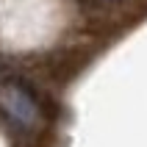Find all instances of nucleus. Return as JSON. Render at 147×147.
Returning a JSON list of instances; mask_svg holds the SVG:
<instances>
[{"mask_svg": "<svg viewBox=\"0 0 147 147\" xmlns=\"http://www.w3.org/2000/svg\"><path fill=\"white\" fill-rule=\"evenodd\" d=\"M6 97H8V108H11V114H14V117H20V119H25V122L33 119V106L20 94V92H8Z\"/></svg>", "mask_w": 147, "mask_h": 147, "instance_id": "f257e3e1", "label": "nucleus"}]
</instances>
